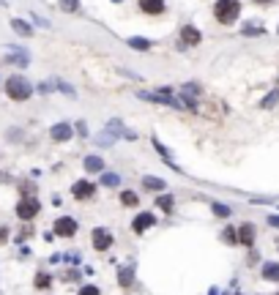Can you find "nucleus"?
Masks as SVG:
<instances>
[{
    "instance_id": "obj_16",
    "label": "nucleus",
    "mask_w": 279,
    "mask_h": 295,
    "mask_svg": "<svg viewBox=\"0 0 279 295\" xmlns=\"http://www.w3.org/2000/svg\"><path fill=\"white\" fill-rule=\"evenodd\" d=\"M263 279L279 281V265H277V262H265V265H263Z\"/></svg>"
},
{
    "instance_id": "obj_13",
    "label": "nucleus",
    "mask_w": 279,
    "mask_h": 295,
    "mask_svg": "<svg viewBox=\"0 0 279 295\" xmlns=\"http://www.w3.org/2000/svg\"><path fill=\"white\" fill-rule=\"evenodd\" d=\"M126 44H129L132 49H137V52H148V49L154 47V41H148V39H142V36H129Z\"/></svg>"
},
{
    "instance_id": "obj_3",
    "label": "nucleus",
    "mask_w": 279,
    "mask_h": 295,
    "mask_svg": "<svg viewBox=\"0 0 279 295\" xmlns=\"http://www.w3.org/2000/svg\"><path fill=\"white\" fill-rule=\"evenodd\" d=\"M39 211H41V202H39L36 197H22L20 202H17V216L25 219V221H30Z\"/></svg>"
},
{
    "instance_id": "obj_7",
    "label": "nucleus",
    "mask_w": 279,
    "mask_h": 295,
    "mask_svg": "<svg viewBox=\"0 0 279 295\" xmlns=\"http://www.w3.org/2000/svg\"><path fill=\"white\" fill-rule=\"evenodd\" d=\"M74 233H77V221L71 219V216H60V219L55 221V235H60V238H71Z\"/></svg>"
},
{
    "instance_id": "obj_31",
    "label": "nucleus",
    "mask_w": 279,
    "mask_h": 295,
    "mask_svg": "<svg viewBox=\"0 0 279 295\" xmlns=\"http://www.w3.org/2000/svg\"><path fill=\"white\" fill-rule=\"evenodd\" d=\"M252 3H258V6H274L277 0H252Z\"/></svg>"
},
{
    "instance_id": "obj_4",
    "label": "nucleus",
    "mask_w": 279,
    "mask_h": 295,
    "mask_svg": "<svg viewBox=\"0 0 279 295\" xmlns=\"http://www.w3.org/2000/svg\"><path fill=\"white\" fill-rule=\"evenodd\" d=\"M91 240H93V249H96V252H107V249L112 246V235L107 233L104 227H96L93 235H91Z\"/></svg>"
},
{
    "instance_id": "obj_15",
    "label": "nucleus",
    "mask_w": 279,
    "mask_h": 295,
    "mask_svg": "<svg viewBox=\"0 0 279 295\" xmlns=\"http://www.w3.org/2000/svg\"><path fill=\"white\" fill-rule=\"evenodd\" d=\"M85 172H101L104 170V161H101V158L99 156H85Z\"/></svg>"
},
{
    "instance_id": "obj_35",
    "label": "nucleus",
    "mask_w": 279,
    "mask_h": 295,
    "mask_svg": "<svg viewBox=\"0 0 279 295\" xmlns=\"http://www.w3.org/2000/svg\"><path fill=\"white\" fill-rule=\"evenodd\" d=\"M115 3H120V0H115Z\"/></svg>"
},
{
    "instance_id": "obj_17",
    "label": "nucleus",
    "mask_w": 279,
    "mask_h": 295,
    "mask_svg": "<svg viewBox=\"0 0 279 295\" xmlns=\"http://www.w3.org/2000/svg\"><path fill=\"white\" fill-rule=\"evenodd\" d=\"M142 186H145L148 192H151V189H154V192H164V180L161 178H151V175H148V178H142Z\"/></svg>"
},
{
    "instance_id": "obj_5",
    "label": "nucleus",
    "mask_w": 279,
    "mask_h": 295,
    "mask_svg": "<svg viewBox=\"0 0 279 295\" xmlns=\"http://www.w3.org/2000/svg\"><path fill=\"white\" fill-rule=\"evenodd\" d=\"M137 6H140V11H142V14L159 17V14H164L167 3H164V0H137Z\"/></svg>"
},
{
    "instance_id": "obj_19",
    "label": "nucleus",
    "mask_w": 279,
    "mask_h": 295,
    "mask_svg": "<svg viewBox=\"0 0 279 295\" xmlns=\"http://www.w3.org/2000/svg\"><path fill=\"white\" fill-rule=\"evenodd\" d=\"M156 205H159L161 208V211H173V205H175V197H173V194H161V197L159 199H156Z\"/></svg>"
},
{
    "instance_id": "obj_20",
    "label": "nucleus",
    "mask_w": 279,
    "mask_h": 295,
    "mask_svg": "<svg viewBox=\"0 0 279 295\" xmlns=\"http://www.w3.org/2000/svg\"><path fill=\"white\" fill-rule=\"evenodd\" d=\"M277 101H279V88H274L271 93H268V96H265L263 101H260V107H263V110H271V107H274Z\"/></svg>"
},
{
    "instance_id": "obj_12",
    "label": "nucleus",
    "mask_w": 279,
    "mask_h": 295,
    "mask_svg": "<svg viewBox=\"0 0 279 295\" xmlns=\"http://www.w3.org/2000/svg\"><path fill=\"white\" fill-rule=\"evenodd\" d=\"M238 243H241V246H252V243H255V224L238 227Z\"/></svg>"
},
{
    "instance_id": "obj_30",
    "label": "nucleus",
    "mask_w": 279,
    "mask_h": 295,
    "mask_svg": "<svg viewBox=\"0 0 279 295\" xmlns=\"http://www.w3.org/2000/svg\"><path fill=\"white\" fill-rule=\"evenodd\" d=\"M224 240H230V243H236V240H238L236 230H227V233H224Z\"/></svg>"
},
{
    "instance_id": "obj_1",
    "label": "nucleus",
    "mask_w": 279,
    "mask_h": 295,
    "mask_svg": "<svg viewBox=\"0 0 279 295\" xmlns=\"http://www.w3.org/2000/svg\"><path fill=\"white\" fill-rule=\"evenodd\" d=\"M6 93L11 101H28L30 96H33V85L25 79L22 74H14L6 79Z\"/></svg>"
},
{
    "instance_id": "obj_33",
    "label": "nucleus",
    "mask_w": 279,
    "mask_h": 295,
    "mask_svg": "<svg viewBox=\"0 0 279 295\" xmlns=\"http://www.w3.org/2000/svg\"><path fill=\"white\" fill-rule=\"evenodd\" d=\"M6 238H8V227H0V243H3Z\"/></svg>"
},
{
    "instance_id": "obj_22",
    "label": "nucleus",
    "mask_w": 279,
    "mask_h": 295,
    "mask_svg": "<svg viewBox=\"0 0 279 295\" xmlns=\"http://www.w3.org/2000/svg\"><path fill=\"white\" fill-rule=\"evenodd\" d=\"M241 33H244V36H263L265 28H263V25H258V22H249V25H246Z\"/></svg>"
},
{
    "instance_id": "obj_2",
    "label": "nucleus",
    "mask_w": 279,
    "mask_h": 295,
    "mask_svg": "<svg viewBox=\"0 0 279 295\" xmlns=\"http://www.w3.org/2000/svg\"><path fill=\"white\" fill-rule=\"evenodd\" d=\"M214 17L222 25H233L241 17V0H217L214 3Z\"/></svg>"
},
{
    "instance_id": "obj_9",
    "label": "nucleus",
    "mask_w": 279,
    "mask_h": 295,
    "mask_svg": "<svg viewBox=\"0 0 279 295\" xmlns=\"http://www.w3.org/2000/svg\"><path fill=\"white\" fill-rule=\"evenodd\" d=\"M49 137L55 139V142H66V139L74 137V129H71V123H55L49 129Z\"/></svg>"
},
{
    "instance_id": "obj_32",
    "label": "nucleus",
    "mask_w": 279,
    "mask_h": 295,
    "mask_svg": "<svg viewBox=\"0 0 279 295\" xmlns=\"http://www.w3.org/2000/svg\"><path fill=\"white\" fill-rule=\"evenodd\" d=\"M77 131L82 134V137H88V126H85V123H77Z\"/></svg>"
},
{
    "instance_id": "obj_28",
    "label": "nucleus",
    "mask_w": 279,
    "mask_h": 295,
    "mask_svg": "<svg viewBox=\"0 0 279 295\" xmlns=\"http://www.w3.org/2000/svg\"><path fill=\"white\" fill-rule=\"evenodd\" d=\"M77 295H101V293H99V287H93V284H88V287H82V290H80Z\"/></svg>"
},
{
    "instance_id": "obj_25",
    "label": "nucleus",
    "mask_w": 279,
    "mask_h": 295,
    "mask_svg": "<svg viewBox=\"0 0 279 295\" xmlns=\"http://www.w3.org/2000/svg\"><path fill=\"white\" fill-rule=\"evenodd\" d=\"M118 183H120V178L115 172H104V175H101V186H118Z\"/></svg>"
},
{
    "instance_id": "obj_23",
    "label": "nucleus",
    "mask_w": 279,
    "mask_h": 295,
    "mask_svg": "<svg viewBox=\"0 0 279 295\" xmlns=\"http://www.w3.org/2000/svg\"><path fill=\"white\" fill-rule=\"evenodd\" d=\"M154 148L161 153V158H164V161H167L170 167H175V161H173V156H170V151H167V148H164V145L159 142V139H154Z\"/></svg>"
},
{
    "instance_id": "obj_18",
    "label": "nucleus",
    "mask_w": 279,
    "mask_h": 295,
    "mask_svg": "<svg viewBox=\"0 0 279 295\" xmlns=\"http://www.w3.org/2000/svg\"><path fill=\"white\" fill-rule=\"evenodd\" d=\"M11 28H14V33H20V36H33V28H30L25 20H11Z\"/></svg>"
},
{
    "instance_id": "obj_29",
    "label": "nucleus",
    "mask_w": 279,
    "mask_h": 295,
    "mask_svg": "<svg viewBox=\"0 0 279 295\" xmlns=\"http://www.w3.org/2000/svg\"><path fill=\"white\" fill-rule=\"evenodd\" d=\"M214 213H217V216H230V208H224V205H217V202H214Z\"/></svg>"
},
{
    "instance_id": "obj_14",
    "label": "nucleus",
    "mask_w": 279,
    "mask_h": 295,
    "mask_svg": "<svg viewBox=\"0 0 279 295\" xmlns=\"http://www.w3.org/2000/svg\"><path fill=\"white\" fill-rule=\"evenodd\" d=\"M118 284L123 290H129L134 284V271H132V268H120V271H118Z\"/></svg>"
},
{
    "instance_id": "obj_6",
    "label": "nucleus",
    "mask_w": 279,
    "mask_h": 295,
    "mask_svg": "<svg viewBox=\"0 0 279 295\" xmlns=\"http://www.w3.org/2000/svg\"><path fill=\"white\" fill-rule=\"evenodd\" d=\"M200 41H202V36L195 25H181V47H197Z\"/></svg>"
},
{
    "instance_id": "obj_27",
    "label": "nucleus",
    "mask_w": 279,
    "mask_h": 295,
    "mask_svg": "<svg viewBox=\"0 0 279 295\" xmlns=\"http://www.w3.org/2000/svg\"><path fill=\"white\" fill-rule=\"evenodd\" d=\"M58 88H60L69 98H74V96H77V93H74V88H71V85H66V82H58Z\"/></svg>"
},
{
    "instance_id": "obj_21",
    "label": "nucleus",
    "mask_w": 279,
    "mask_h": 295,
    "mask_svg": "<svg viewBox=\"0 0 279 295\" xmlns=\"http://www.w3.org/2000/svg\"><path fill=\"white\" fill-rule=\"evenodd\" d=\"M120 202H123L126 208H134V205H140L137 192H123V194H120Z\"/></svg>"
},
{
    "instance_id": "obj_24",
    "label": "nucleus",
    "mask_w": 279,
    "mask_h": 295,
    "mask_svg": "<svg viewBox=\"0 0 279 295\" xmlns=\"http://www.w3.org/2000/svg\"><path fill=\"white\" fill-rule=\"evenodd\" d=\"M60 3L63 11H69V14H74V11H80V0H58Z\"/></svg>"
},
{
    "instance_id": "obj_26",
    "label": "nucleus",
    "mask_w": 279,
    "mask_h": 295,
    "mask_svg": "<svg viewBox=\"0 0 279 295\" xmlns=\"http://www.w3.org/2000/svg\"><path fill=\"white\" fill-rule=\"evenodd\" d=\"M49 284H52V279H49V274H36V287H39V290H47Z\"/></svg>"
},
{
    "instance_id": "obj_8",
    "label": "nucleus",
    "mask_w": 279,
    "mask_h": 295,
    "mask_svg": "<svg viewBox=\"0 0 279 295\" xmlns=\"http://www.w3.org/2000/svg\"><path fill=\"white\" fill-rule=\"evenodd\" d=\"M6 60L11 63V66H20V69H25V66L30 63V58H28V52H25L22 47H8Z\"/></svg>"
},
{
    "instance_id": "obj_11",
    "label": "nucleus",
    "mask_w": 279,
    "mask_h": 295,
    "mask_svg": "<svg viewBox=\"0 0 279 295\" xmlns=\"http://www.w3.org/2000/svg\"><path fill=\"white\" fill-rule=\"evenodd\" d=\"M154 224H156V216H154V213H140L137 219L132 221L134 233H145L148 227H154Z\"/></svg>"
},
{
    "instance_id": "obj_34",
    "label": "nucleus",
    "mask_w": 279,
    "mask_h": 295,
    "mask_svg": "<svg viewBox=\"0 0 279 295\" xmlns=\"http://www.w3.org/2000/svg\"><path fill=\"white\" fill-rule=\"evenodd\" d=\"M268 224H271V227H279V216H271V219H268Z\"/></svg>"
},
{
    "instance_id": "obj_10",
    "label": "nucleus",
    "mask_w": 279,
    "mask_h": 295,
    "mask_svg": "<svg viewBox=\"0 0 279 295\" xmlns=\"http://www.w3.org/2000/svg\"><path fill=\"white\" fill-rule=\"evenodd\" d=\"M93 192H96V186H93L91 180H77V183L71 186V194L77 199H91Z\"/></svg>"
}]
</instances>
